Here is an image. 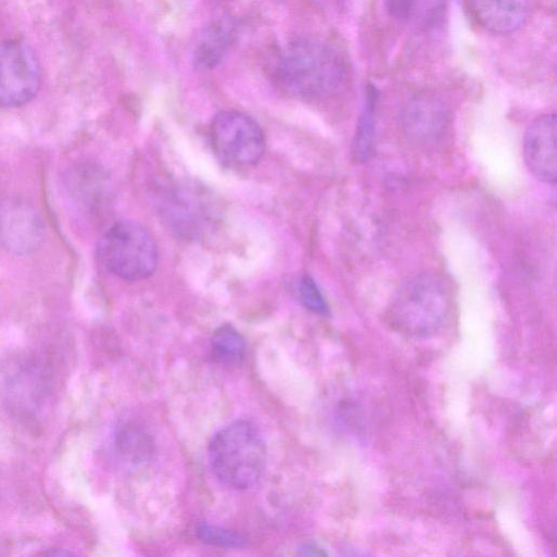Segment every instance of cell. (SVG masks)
Returning a JSON list of instances; mask_svg holds the SVG:
<instances>
[{
  "label": "cell",
  "instance_id": "17",
  "mask_svg": "<svg viewBox=\"0 0 557 557\" xmlns=\"http://www.w3.org/2000/svg\"><path fill=\"white\" fill-rule=\"evenodd\" d=\"M385 8L389 16L395 20L404 21L411 16L417 0H384Z\"/></svg>",
  "mask_w": 557,
  "mask_h": 557
},
{
  "label": "cell",
  "instance_id": "9",
  "mask_svg": "<svg viewBox=\"0 0 557 557\" xmlns=\"http://www.w3.org/2000/svg\"><path fill=\"white\" fill-rule=\"evenodd\" d=\"M555 138L556 115L554 113L536 117L524 135L525 163L539 180L546 183H555L557 177Z\"/></svg>",
  "mask_w": 557,
  "mask_h": 557
},
{
  "label": "cell",
  "instance_id": "16",
  "mask_svg": "<svg viewBox=\"0 0 557 557\" xmlns=\"http://www.w3.org/2000/svg\"><path fill=\"white\" fill-rule=\"evenodd\" d=\"M299 296L304 306L309 310L319 314L327 312L325 299L312 277L302 276L299 283Z\"/></svg>",
  "mask_w": 557,
  "mask_h": 557
},
{
  "label": "cell",
  "instance_id": "18",
  "mask_svg": "<svg viewBox=\"0 0 557 557\" xmlns=\"http://www.w3.org/2000/svg\"><path fill=\"white\" fill-rule=\"evenodd\" d=\"M301 549L304 550L302 554H306V555L323 554L320 549H318L315 546H312V545H305Z\"/></svg>",
  "mask_w": 557,
  "mask_h": 557
},
{
  "label": "cell",
  "instance_id": "1",
  "mask_svg": "<svg viewBox=\"0 0 557 557\" xmlns=\"http://www.w3.org/2000/svg\"><path fill=\"white\" fill-rule=\"evenodd\" d=\"M348 66L344 55L331 44L311 37L289 42L275 67L278 85L288 94L305 99H323L345 84Z\"/></svg>",
  "mask_w": 557,
  "mask_h": 557
},
{
  "label": "cell",
  "instance_id": "6",
  "mask_svg": "<svg viewBox=\"0 0 557 557\" xmlns=\"http://www.w3.org/2000/svg\"><path fill=\"white\" fill-rule=\"evenodd\" d=\"M41 85V67L24 41L0 42V106L21 107L32 101Z\"/></svg>",
  "mask_w": 557,
  "mask_h": 557
},
{
  "label": "cell",
  "instance_id": "3",
  "mask_svg": "<svg viewBox=\"0 0 557 557\" xmlns=\"http://www.w3.org/2000/svg\"><path fill=\"white\" fill-rule=\"evenodd\" d=\"M450 308L446 283L434 274H419L405 281L387 309L389 325L409 336H428L444 324Z\"/></svg>",
  "mask_w": 557,
  "mask_h": 557
},
{
  "label": "cell",
  "instance_id": "4",
  "mask_svg": "<svg viewBox=\"0 0 557 557\" xmlns=\"http://www.w3.org/2000/svg\"><path fill=\"white\" fill-rule=\"evenodd\" d=\"M98 255L102 264L125 281L150 276L158 264V248L151 235L138 223L120 221L101 237Z\"/></svg>",
  "mask_w": 557,
  "mask_h": 557
},
{
  "label": "cell",
  "instance_id": "12",
  "mask_svg": "<svg viewBox=\"0 0 557 557\" xmlns=\"http://www.w3.org/2000/svg\"><path fill=\"white\" fill-rule=\"evenodd\" d=\"M246 355V343L243 336L232 326L225 325L216 330L211 339L212 358L225 366H236Z\"/></svg>",
  "mask_w": 557,
  "mask_h": 557
},
{
  "label": "cell",
  "instance_id": "7",
  "mask_svg": "<svg viewBox=\"0 0 557 557\" xmlns=\"http://www.w3.org/2000/svg\"><path fill=\"white\" fill-rule=\"evenodd\" d=\"M45 226L28 203L8 199L0 203V242L12 253L27 255L40 247Z\"/></svg>",
  "mask_w": 557,
  "mask_h": 557
},
{
  "label": "cell",
  "instance_id": "13",
  "mask_svg": "<svg viewBox=\"0 0 557 557\" xmlns=\"http://www.w3.org/2000/svg\"><path fill=\"white\" fill-rule=\"evenodd\" d=\"M376 99L377 94L375 88L369 86L352 143V153L356 160L359 161L367 160L371 151Z\"/></svg>",
  "mask_w": 557,
  "mask_h": 557
},
{
  "label": "cell",
  "instance_id": "10",
  "mask_svg": "<svg viewBox=\"0 0 557 557\" xmlns=\"http://www.w3.org/2000/svg\"><path fill=\"white\" fill-rule=\"evenodd\" d=\"M472 18L493 34L519 29L530 14L529 0H466Z\"/></svg>",
  "mask_w": 557,
  "mask_h": 557
},
{
  "label": "cell",
  "instance_id": "8",
  "mask_svg": "<svg viewBox=\"0 0 557 557\" xmlns=\"http://www.w3.org/2000/svg\"><path fill=\"white\" fill-rule=\"evenodd\" d=\"M448 123L447 104L431 94L414 96L401 113V125L406 136L417 143L435 141L444 134Z\"/></svg>",
  "mask_w": 557,
  "mask_h": 557
},
{
  "label": "cell",
  "instance_id": "14",
  "mask_svg": "<svg viewBox=\"0 0 557 557\" xmlns=\"http://www.w3.org/2000/svg\"><path fill=\"white\" fill-rule=\"evenodd\" d=\"M116 444L122 454L133 459H144L152 451V444L148 435L133 424L120 428Z\"/></svg>",
  "mask_w": 557,
  "mask_h": 557
},
{
  "label": "cell",
  "instance_id": "15",
  "mask_svg": "<svg viewBox=\"0 0 557 557\" xmlns=\"http://www.w3.org/2000/svg\"><path fill=\"white\" fill-rule=\"evenodd\" d=\"M196 532L201 541L215 546L239 547L245 542L242 534L206 522L199 523Z\"/></svg>",
  "mask_w": 557,
  "mask_h": 557
},
{
  "label": "cell",
  "instance_id": "11",
  "mask_svg": "<svg viewBox=\"0 0 557 557\" xmlns=\"http://www.w3.org/2000/svg\"><path fill=\"white\" fill-rule=\"evenodd\" d=\"M234 37V26L227 21L214 22L208 26L195 48L196 66L201 70L214 67L227 52Z\"/></svg>",
  "mask_w": 557,
  "mask_h": 557
},
{
  "label": "cell",
  "instance_id": "5",
  "mask_svg": "<svg viewBox=\"0 0 557 557\" xmlns=\"http://www.w3.org/2000/svg\"><path fill=\"white\" fill-rule=\"evenodd\" d=\"M210 138L218 159L232 169H248L261 159L265 139L259 124L245 113L219 112L210 125Z\"/></svg>",
  "mask_w": 557,
  "mask_h": 557
},
{
  "label": "cell",
  "instance_id": "2",
  "mask_svg": "<svg viewBox=\"0 0 557 557\" xmlns=\"http://www.w3.org/2000/svg\"><path fill=\"white\" fill-rule=\"evenodd\" d=\"M208 457L211 470L221 483L247 490L262 478L267 449L258 428L247 420H237L214 434Z\"/></svg>",
  "mask_w": 557,
  "mask_h": 557
}]
</instances>
